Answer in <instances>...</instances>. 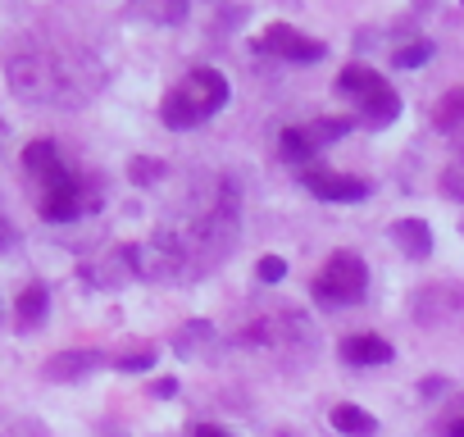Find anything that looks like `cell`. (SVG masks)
<instances>
[{"label": "cell", "mask_w": 464, "mask_h": 437, "mask_svg": "<svg viewBox=\"0 0 464 437\" xmlns=\"http://www.w3.org/2000/svg\"><path fill=\"white\" fill-rule=\"evenodd\" d=\"M5 78L10 92L28 105H46V110H78L101 92V64L87 51L73 46H19L5 60Z\"/></svg>", "instance_id": "obj_1"}, {"label": "cell", "mask_w": 464, "mask_h": 437, "mask_svg": "<svg viewBox=\"0 0 464 437\" xmlns=\"http://www.w3.org/2000/svg\"><path fill=\"white\" fill-rule=\"evenodd\" d=\"M24 173L37 191V209L42 218H51V224H69V218H82L87 209L101 205V187L92 178H82L55 141L37 137L28 151H24Z\"/></svg>", "instance_id": "obj_2"}, {"label": "cell", "mask_w": 464, "mask_h": 437, "mask_svg": "<svg viewBox=\"0 0 464 437\" xmlns=\"http://www.w3.org/2000/svg\"><path fill=\"white\" fill-rule=\"evenodd\" d=\"M227 96H232L227 73H223V69H209V64H196V69L182 73V83L160 101V119H164V128L187 132V128H200L205 119H214V114L227 105Z\"/></svg>", "instance_id": "obj_3"}, {"label": "cell", "mask_w": 464, "mask_h": 437, "mask_svg": "<svg viewBox=\"0 0 464 437\" xmlns=\"http://www.w3.org/2000/svg\"><path fill=\"white\" fill-rule=\"evenodd\" d=\"M337 92L355 101V110H360L355 119H360L364 128H387V123L401 119V96H396V87H392L382 73H373L369 64H346L342 78H337Z\"/></svg>", "instance_id": "obj_4"}, {"label": "cell", "mask_w": 464, "mask_h": 437, "mask_svg": "<svg viewBox=\"0 0 464 437\" xmlns=\"http://www.w3.org/2000/svg\"><path fill=\"white\" fill-rule=\"evenodd\" d=\"M369 292V265L355 251H333L328 265L314 274V301L324 306H355Z\"/></svg>", "instance_id": "obj_5"}, {"label": "cell", "mask_w": 464, "mask_h": 437, "mask_svg": "<svg viewBox=\"0 0 464 437\" xmlns=\"http://www.w3.org/2000/svg\"><path fill=\"white\" fill-rule=\"evenodd\" d=\"M360 119H346V114H328V119H310V123H296V128H283L278 137V155L292 160V164H305L314 160L319 151H328L333 141H342Z\"/></svg>", "instance_id": "obj_6"}, {"label": "cell", "mask_w": 464, "mask_h": 437, "mask_svg": "<svg viewBox=\"0 0 464 437\" xmlns=\"http://www.w3.org/2000/svg\"><path fill=\"white\" fill-rule=\"evenodd\" d=\"M256 51H260V55H274V60H287V64H319V60L328 55L324 42L305 37V33L292 28V24H269V28L256 37Z\"/></svg>", "instance_id": "obj_7"}, {"label": "cell", "mask_w": 464, "mask_h": 437, "mask_svg": "<svg viewBox=\"0 0 464 437\" xmlns=\"http://www.w3.org/2000/svg\"><path fill=\"white\" fill-rule=\"evenodd\" d=\"M301 182H305L310 196L337 200V205H351V200H364V196H369V182H364V178L337 173V169H328V164H305V169H301Z\"/></svg>", "instance_id": "obj_8"}, {"label": "cell", "mask_w": 464, "mask_h": 437, "mask_svg": "<svg viewBox=\"0 0 464 437\" xmlns=\"http://www.w3.org/2000/svg\"><path fill=\"white\" fill-rule=\"evenodd\" d=\"M337 355L346 364H355V369H378V364H392L396 346L387 337H378V333H351V337H342Z\"/></svg>", "instance_id": "obj_9"}, {"label": "cell", "mask_w": 464, "mask_h": 437, "mask_svg": "<svg viewBox=\"0 0 464 437\" xmlns=\"http://www.w3.org/2000/svg\"><path fill=\"white\" fill-rule=\"evenodd\" d=\"M432 128L455 146L459 164H464V87H450L437 105H432Z\"/></svg>", "instance_id": "obj_10"}, {"label": "cell", "mask_w": 464, "mask_h": 437, "mask_svg": "<svg viewBox=\"0 0 464 437\" xmlns=\"http://www.w3.org/2000/svg\"><path fill=\"white\" fill-rule=\"evenodd\" d=\"M392 242L410 256V260H428L432 256V228L423 224V218H396V224H392Z\"/></svg>", "instance_id": "obj_11"}, {"label": "cell", "mask_w": 464, "mask_h": 437, "mask_svg": "<svg viewBox=\"0 0 464 437\" xmlns=\"http://www.w3.org/2000/svg\"><path fill=\"white\" fill-rule=\"evenodd\" d=\"M96 364H105L101 351H60L55 360H46V378H55V383H73V378L92 374Z\"/></svg>", "instance_id": "obj_12"}, {"label": "cell", "mask_w": 464, "mask_h": 437, "mask_svg": "<svg viewBox=\"0 0 464 437\" xmlns=\"http://www.w3.org/2000/svg\"><path fill=\"white\" fill-rule=\"evenodd\" d=\"M191 10V0H132V15L155 28H178Z\"/></svg>", "instance_id": "obj_13"}, {"label": "cell", "mask_w": 464, "mask_h": 437, "mask_svg": "<svg viewBox=\"0 0 464 437\" xmlns=\"http://www.w3.org/2000/svg\"><path fill=\"white\" fill-rule=\"evenodd\" d=\"M328 423L342 432V437H378V419L360 405H333L328 410Z\"/></svg>", "instance_id": "obj_14"}, {"label": "cell", "mask_w": 464, "mask_h": 437, "mask_svg": "<svg viewBox=\"0 0 464 437\" xmlns=\"http://www.w3.org/2000/svg\"><path fill=\"white\" fill-rule=\"evenodd\" d=\"M46 301H51V292H46L42 283H28V287L19 292V306H14L19 328H37V324L46 319Z\"/></svg>", "instance_id": "obj_15"}, {"label": "cell", "mask_w": 464, "mask_h": 437, "mask_svg": "<svg viewBox=\"0 0 464 437\" xmlns=\"http://www.w3.org/2000/svg\"><path fill=\"white\" fill-rule=\"evenodd\" d=\"M392 60H396V69H419V64H428V60H432V37H419V42L401 46Z\"/></svg>", "instance_id": "obj_16"}, {"label": "cell", "mask_w": 464, "mask_h": 437, "mask_svg": "<svg viewBox=\"0 0 464 437\" xmlns=\"http://www.w3.org/2000/svg\"><path fill=\"white\" fill-rule=\"evenodd\" d=\"M256 274H260V283H265V287H274V283H283V278H287V260H283V256H265Z\"/></svg>", "instance_id": "obj_17"}, {"label": "cell", "mask_w": 464, "mask_h": 437, "mask_svg": "<svg viewBox=\"0 0 464 437\" xmlns=\"http://www.w3.org/2000/svg\"><path fill=\"white\" fill-rule=\"evenodd\" d=\"M128 173H132V182H150V178H164V164L160 160H132Z\"/></svg>", "instance_id": "obj_18"}, {"label": "cell", "mask_w": 464, "mask_h": 437, "mask_svg": "<svg viewBox=\"0 0 464 437\" xmlns=\"http://www.w3.org/2000/svg\"><path fill=\"white\" fill-rule=\"evenodd\" d=\"M150 364H155V346H141V351H132V355L119 360V369H128V374H141V369H150Z\"/></svg>", "instance_id": "obj_19"}, {"label": "cell", "mask_w": 464, "mask_h": 437, "mask_svg": "<svg viewBox=\"0 0 464 437\" xmlns=\"http://www.w3.org/2000/svg\"><path fill=\"white\" fill-rule=\"evenodd\" d=\"M441 432H446V437H464V396H459V405H455V410L446 414Z\"/></svg>", "instance_id": "obj_20"}, {"label": "cell", "mask_w": 464, "mask_h": 437, "mask_svg": "<svg viewBox=\"0 0 464 437\" xmlns=\"http://www.w3.org/2000/svg\"><path fill=\"white\" fill-rule=\"evenodd\" d=\"M14 247V228H10V218L0 214V251H10Z\"/></svg>", "instance_id": "obj_21"}, {"label": "cell", "mask_w": 464, "mask_h": 437, "mask_svg": "<svg viewBox=\"0 0 464 437\" xmlns=\"http://www.w3.org/2000/svg\"><path fill=\"white\" fill-rule=\"evenodd\" d=\"M446 191L464 200V173H455V169H450V173H446Z\"/></svg>", "instance_id": "obj_22"}, {"label": "cell", "mask_w": 464, "mask_h": 437, "mask_svg": "<svg viewBox=\"0 0 464 437\" xmlns=\"http://www.w3.org/2000/svg\"><path fill=\"white\" fill-rule=\"evenodd\" d=\"M173 392H178V378H160L155 383V396H173Z\"/></svg>", "instance_id": "obj_23"}]
</instances>
